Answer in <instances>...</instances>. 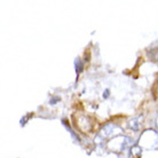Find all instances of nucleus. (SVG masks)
<instances>
[{"mask_svg":"<svg viewBox=\"0 0 158 158\" xmlns=\"http://www.w3.org/2000/svg\"><path fill=\"white\" fill-rule=\"evenodd\" d=\"M131 140L128 136H125V135H118L116 138L111 139L110 141L107 142L108 149L111 151H116V152H120V151L126 150L127 148L132 144Z\"/></svg>","mask_w":158,"mask_h":158,"instance_id":"nucleus-1","label":"nucleus"},{"mask_svg":"<svg viewBox=\"0 0 158 158\" xmlns=\"http://www.w3.org/2000/svg\"><path fill=\"white\" fill-rule=\"evenodd\" d=\"M118 135H122V128L114 123H109L100 130L98 138H100L102 141H107V140L114 139Z\"/></svg>","mask_w":158,"mask_h":158,"instance_id":"nucleus-2","label":"nucleus"},{"mask_svg":"<svg viewBox=\"0 0 158 158\" xmlns=\"http://www.w3.org/2000/svg\"><path fill=\"white\" fill-rule=\"evenodd\" d=\"M143 117L142 115H139V116H135L133 118H131L128 122H127V126L130 127L132 131H134V132H138V131L141 130V127L143 125Z\"/></svg>","mask_w":158,"mask_h":158,"instance_id":"nucleus-3","label":"nucleus"},{"mask_svg":"<svg viewBox=\"0 0 158 158\" xmlns=\"http://www.w3.org/2000/svg\"><path fill=\"white\" fill-rule=\"evenodd\" d=\"M131 154L133 155V156H135V158H139L140 156H141V154H142V148H141L140 146L132 147V149H131Z\"/></svg>","mask_w":158,"mask_h":158,"instance_id":"nucleus-4","label":"nucleus"},{"mask_svg":"<svg viewBox=\"0 0 158 158\" xmlns=\"http://www.w3.org/2000/svg\"><path fill=\"white\" fill-rule=\"evenodd\" d=\"M148 56H149L150 60H152V61H158V48L148 51Z\"/></svg>","mask_w":158,"mask_h":158,"instance_id":"nucleus-5","label":"nucleus"},{"mask_svg":"<svg viewBox=\"0 0 158 158\" xmlns=\"http://www.w3.org/2000/svg\"><path fill=\"white\" fill-rule=\"evenodd\" d=\"M75 65H76V72H77V75L83 71V67H84L83 62H81V61H80L79 59H77L75 61Z\"/></svg>","mask_w":158,"mask_h":158,"instance_id":"nucleus-6","label":"nucleus"},{"mask_svg":"<svg viewBox=\"0 0 158 158\" xmlns=\"http://www.w3.org/2000/svg\"><path fill=\"white\" fill-rule=\"evenodd\" d=\"M59 100H60V98H57V96H55V98H53V99L51 100V104H52V106H54L56 101H59Z\"/></svg>","mask_w":158,"mask_h":158,"instance_id":"nucleus-7","label":"nucleus"},{"mask_svg":"<svg viewBox=\"0 0 158 158\" xmlns=\"http://www.w3.org/2000/svg\"><path fill=\"white\" fill-rule=\"evenodd\" d=\"M109 93H110L109 89H106V92H103V99H107L108 96H109Z\"/></svg>","mask_w":158,"mask_h":158,"instance_id":"nucleus-8","label":"nucleus"}]
</instances>
